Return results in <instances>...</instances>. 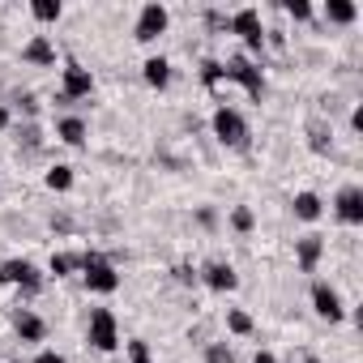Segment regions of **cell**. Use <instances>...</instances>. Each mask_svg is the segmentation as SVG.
Returning <instances> with one entry per match:
<instances>
[{
	"mask_svg": "<svg viewBox=\"0 0 363 363\" xmlns=\"http://www.w3.org/2000/svg\"><path fill=\"white\" fill-rule=\"evenodd\" d=\"M223 77H227V82H240L252 99H261V94H265V77H261V69H257V65H248L244 56H235L231 65H223Z\"/></svg>",
	"mask_w": 363,
	"mask_h": 363,
	"instance_id": "cell-3",
	"label": "cell"
},
{
	"mask_svg": "<svg viewBox=\"0 0 363 363\" xmlns=\"http://www.w3.org/2000/svg\"><path fill=\"white\" fill-rule=\"evenodd\" d=\"M312 308H316V316H325V320H342V316H346V308H342V299H337V291H333L329 282H316V286H312Z\"/></svg>",
	"mask_w": 363,
	"mask_h": 363,
	"instance_id": "cell-10",
	"label": "cell"
},
{
	"mask_svg": "<svg viewBox=\"0 0 363 363\" xmlns=\"http://www.w3.org/2000/svg\"><path fill=\"white\" fill-rule=\"evenodd\" d=\"M56 133H60V141H65V145H82V141H86V120L69 116V120H60V128H56Z\"/></svg>",
	"mask_w": 363,
	"mask_h": 363,
	"instance_id": "cell-17",
	"label": "cell"
},
{
	"mask_svg": "<svg viewBox=\"0 0 363 363\" xmlns=\"http://www.w3.org/2000/svg\"><path fill=\"white\" fill-rule=\"evenodd\" d=\"M197 278H201V274H197L193 265H175V282H179V286H197Z\"/></svg>",
	"mask_w": 363,
	"mask_h": 363,
	"instance_id": "cell-27",
	"label": "cell"
},
{
	"mask_svg": "<svg viewBox=\"0 0 363 363\" xmlns=\"http://www.w3.org/2000/svg\"><path fill=\"white\" fill-rule=\"evenodd\" d=\"M252 363H278V359H274L269 350H257V359H252Z\"/></svg>",
	"mask_w": 363,
	"mask_h": 363,
	"instance_id": "cell-32",
	"label": "cell"
},
{
	"mask_svg": "<svg viewBox=\"0 0 363 363\" xmlns=\"http://www.w3.org/2000/svg\"><path fill=\"white\" fill-rule=\"evenodd\" d=\"M325 18L337 22V26H350V22L359 18V9L350 5V0H329V5H325Z\"/></svg>",
	"mask_w": 363,
	"mask_h": 363,
	"instance_id": "cell-16",
	"label": "cell"
},
{
	"mask_svg": "<svg viewBox=\"0 0 363 363\" xmlns=\"http://www.w3.org/2000/svg\"><path fill=\"white\" fill-rule=\"evenodd\" d=\"M312 150H320V154L329 150V133H325L320 124H312Z\"/></svg>",
	"mask_w": 363,
	"mask_h": 363,
	"instance_id": "cell-28",
	"label": "cell"
},
{
	"mask_svg": "<svg viewBox=\"0 0 363 363\" xmlns=\"http://www.w3.org/2000/svg\"><path fill=\"white\" fill-rule=\"evenodd\" d=\"M35 363H69V359H65V354H56V350H43Z\"/></svg>",
	"mask_w": 363,
	"mask_h": 363,
	"instance_id": "cell-30",
	"label": "cell"
},
{
	"mask_svg": "<svg viewBox=\"0 0 363 363\" xmlns=\"http://www.w3.org/2000/svg\"><path fill=\"white\" fill-rule=\"evenodd\" d=\"M320 252H325V235H303V240L295 244V257H299V269H303V274H312V269L320 265Z\"/></svg>",
	"mask_w": 363,
	"mask_h": 363,
	"instance_id": "cell-11",
	"label": "cell"
},
{
	"mask_svg": "<svg viewBox=\"0 0 363 363\" xmlns=\"http://www.w3.org/2000/svg\"><path fill=\"white\" fill-rule=\"evenodd\" d=\"M333 210H337V218H342L346 227H359V223H363V189H359V184H346V189L337 193Z\"/></svg>",
	"mask_w": 363,
	"mask_h": 363,
	"instance_id": "cell-9",
	"label": "cell"
},
{
	"mask_svg": "<svg viewBox=\"0 0 363 363\" xmlns=\"http://www.w3.org/2000/svg\"><path fill=\"white\" fill-rule=\"evenodd\" d=\"M73 269H82V257H69V252H56V257H52V274H56V278H65V274H73Z\"/></svg>",
	"mask_w": 363,
	"mask_h": 363,
	"instance_id": "cell-23",
	"label": "cell"
},
{
	"mask_svg": "<svg viewBox=\"0 0 363 363\" xmlns=\"http://www.w3.org/2000/svg\"><path fill=\"white\" fill-rule=\"evenodd\" d=\"M282 9H286L295 22H308V18H312V5H308V0H282Z\"/></svg>",
	"mask_w": 363,
	"mask_h": 363,
	"instance_id": "cell-25",
	"label": "cell"
},
{
	"mask_svg": "<svg viewBox=\"0 0 363 363\" xmlns=\"http://www.w3.org/2000/svg\"><path fill=\"white\" fill-rule=\"evenodd\" d=\"M303 363H320V359H303Z\"/></svg>",
	"mask_w": 363,
	"mask_h": 363,
	"instance_id": "cell-34",
	"label": "cell"
},
{
	"mask_svg": "<svg viewBox=\"0 0 363 363\" xmlns=\"http://www.w3.org/2000/svg\"><path fill=\"white\" fill-rule=\"evenodd\" d=\"M26 150H39V128H26Z\"/></svg>",
	"mask_w": 363,
	"mask_h": 363,
	"instance_id": "cell-31",
	"label": "cell"
},
{
	"mask_svg": "<svg viewBox=\"0 0 363 363\" xmlns=\"http://www.w3.org/2000/svg\"><path fill=\"white\" fill-rule=\"evenodd\" d=\"M295 218L316 223V218H320V197H316V193H299V197H295Z\"/></svg>",
	"mask_w": 363,
	"mask_h": 363,
	"instance_id": "cell-18",
	"label": "cell"
},
{
	"mask_svg": "<svg viewBox=\"0 0 363 363\" xmlns=\"http://www.w3.org/2000/svg\"><path fill=\"white\" fill-rule=\"evenodd\" d=\"M30 13H35L39 22H56L65 9H60V0H35V5H30Z\"/></svg>",
	"mask_w": 363,
	"mask_h": 363,
	"instance_id": "cell-20",
	"label": "cell"
},
{
	"mask_svg": "<svg viewBox=\"0 0 363 363\" xmlns=\"http://www.w3.org/2000/svg\"><path fill=\"white\" fill-rule=\"evenodd\" d=\"M227 329L231 333H252V316L244 308H227Z\"/></svg>",
	"mask_w": 363,
	"mask_h": 363,
	"instance_id": "cell-21",
	"label": "cell"
},
{
	"mask_svg": "<svg viewBox=\"0 0 363 363\" xmlns=\"http://www.w3.org/2000/svg\"><path fill=\"white\" fill-rule=\"evenodd\" d=\"M82 274H86V286H90L94 295H111V291L120 286L116 265H111L107 257H99V252H86V257H82Z\"/></svg>",
	"mask_w": 363,
	"mask_h": 363,
	"instance_id": "cell-1",
	"label": "cell"
},
{
	"mask_svg": "<svg viewBox=\"0 0 363 363\" xmlns=\"http://www.w3.org/2000/svg\"><path fill=\"white\" fill-rule=\"evenodd\" d=\"M214 133H218L223 145H231V150H248V124H244L240 111L218 107V111H214Z\"/></svg>",
	"mask_w": 363,
	"mask_h": 363,
	"instance_id": "cell-2",
	"label": "cell"
},
{
	"mask_svg": "<svg viewBox=\"0 0 363 363\" xmlns=\"http://www.w3.org/2000/svg\"><path fill=\"white\" fill-rule=\"evenodd\" d=\"M90 90H94V77H90V69H82L77 60H69V65H65V90H60V99H56V103L86 99Z\"/></svg>",
	"mask_w": 363,
	"mask_h": 363,
	"instance_id": "cell-8",
	"label": "cell"
},
{
	"mask_svg": "<svg viewBox=\"0 0 363 363\" xmlns=\"http://www.w3.org/2000/svg\"><path fill=\"white\" fill-rule=\"evenodd\" d=\"M0 282H5V286H22L26 295H35L43 286V278H39V269L30 261H5V265H0Z\"/></svg>",
	"mask_w": 363,
	"mask_h": 363,
	"instance_id": "cell-5",
	"label": "cell"
},
{
	"mask_svg": "<svg viewBox=\"0 0 363 363\" xmlns=\"http://www.w3.org/2000/svg\"><path fill=\"white\" fill-rule=\"evenodd\" d=\"M128 354H133V363H150V346L145 342H128Z\"/></svg>",
	"mask_w": 363,
	"mask_h": 363,
	"instance_id": "cell-29",
	"label": "cell"
},
{
	"mask_svg": "<svg viewBox=\"0 0 363 363\" xmlns=\"http://www.w3.org/2000/svg\"><path fill=\"white\" fill-rule=\"evenodd\" d=\"M141 73H145V82H150L154 90H162V86L171 82V65H167L162 56H150V60L141 65Z\"/></svg>",
	"mask_w": 363,
	"mask_h": 363,
	"instance_id": "cell-15",
	"label": "cell"
},
{
	"mask_svg": "<svg viewBox=\"0 0 363 363\" xmlns=\"http://www.w3.org/2000/svg\"><path fill=\"white\" fill-rule=\"evenodd\" d=\"M167 22H171V18H167V9L158 5V0H150V5L141 9V18H137V30H133V39H137V43H154V39L167 30Z\"/></svg>",
	"mask_w": 363,
	"mask_h": 363,
	"instance_id": "cell-6",
	"label": "cell"
},
{
	"mask_svg": "<svg viewBox=\"0 0 363 363\" xmlns=\"http://www.w3.org/2000/svg\"><path fill=\"white\" fill-rule=\"evenodd\" d=\"M201 278H206V286H210V291H235V286H240V274H235L231 265H223V261L206 265V274H201Z\"/></svg>",
	"mask_w": 363,
	"mask_h": 363,
	"instance_id": "cell-12",
	"label": "cell"
},
{
	"mask_svg": "<svg viewBox=\"0 0 363 363\" xmlns=\"http://www.w3.org/2000/svg\"><path fill=\"white\" fill-rule=\"evenodd\" d=\"M48 189H52V193H65V189H73V167L56 162V167L48 171Z\"/></svg>",
	"mask_w": 363,
	"mask_h": 363,
	"instance_id": "cell-19",
	"label": "cell"
},
{
	"mask_svg": "<svg viewBox=\"0 0 363 363\" xmlns=\"http://www.w3.org/2000/svg\"><path fill=\"white\" fill-rule=\"evenodd\" d=\"M30 65H56V48H52V39L48 35H35L30 43H26V52H22Z\"/></svg>",
	"mask_w": 363,
	"mask_h": 363,
	"instance_id": "cell-13",
	"label": "cell"
},
{
	"mask_svg": "<svg viewBox=\"0 0 363 363\" xmlns=\"http://www.w3.org/2000/svg\"><path fill=\"white\" fill-rule=\"evenodd\" d=\"M206 363H235V350L227 342H210L206 346Z\"/></svg>",
	"mask_w": 363,
	"mask_h": 363,
	"instance_id": "cell-24",
	"label": "cell"
},
{
	"mask_svg": "<svg viewBox=\"0 0 363 363\" xmlns=\"http://www.w3.org/2000/svg\"><path fill=\"white\" fill-rule=\"evenodd\" d=\"M201 82H206V86L214 90V86L223 82V65H214V60H206V65H201Z\"/></svg>",
	"mask_w": 363,
	"mask_h": 363,
	"instance_id": "cell-26",
	"label": "cell"
},
{
	"mask_svg": "<svg viewBox=\"0 0 363 363\" xmlns=\"http://www.w3.org/2000/svg\"><path fill=\"white\" fill-rule=\"evenodd\" d=\"M0 128H9V111L5 107H0Z\"/></svg>",
	"mask_w": 363,
	"mask_h": 363,
	"instance_id": "cell-33",
	"label": "cell"
},
{
	"mask_svg": "<svg viewBox=\"0 0 363 363\" xmlns=\"http://www.w3.org/2000/svg\"><path fill=\"white\" fill-rule=\"evenodd\" d=\"M90 346H94V350H116V346H120L116 316H111L107 308H94V312H90Z\"/></svg>",
	"mask_w": 363,
	"mask_h": 363,
	"instance_id": "cell-4",
	"label": "cell"
},
{
	"mask_svg": "<svg viewBox=\"0 0 363 363\" xmlns=\"http://www.w3.org/2000/svg\"><path fill=\"white\" fill-rule=\"evenodd\" d=\"M13 325H18V337H22V342H43V333H48L43 320H39L35 312H26V308L13 316Z\"/></svg>",
	"mask_w": 363,
	"mask_h": 363,
	"instance_id": "cell-14",
	"label": "cell"
},
{
	"mask_svg": "<svg viewBox=\"0 0 363 363\" xmlns=\"http://www.w3.org/2000/svg\"><path fill=\"white\" fill-rule=\"evenodd\" d=\"M231 227H235L240 235H248V231L257 227V218H252V210H248V206H235V210H231Z\"/></svg>",
	"mask_w": 363,
	"mask_h": 363,
	"instance_id": "cell-22",
	"label": "cell"
},
{
	"mask_svg": "<svg viewBox=\"0 0 363 363\" xmlns=\"http://www.w3.org/2000/svg\"><path fill=\"white\" fill-rule=\"evenodd\" d=\"M227 26H231L235 35H244V43H248L252 52L265 48V30H261V13H257V9H240V13H231Z\"/></svg>",
	"mask_w": 363,
	"mask_h": 363,
	"instance_id": "cell-7",
	"label": "cell"
}]
</instances>
